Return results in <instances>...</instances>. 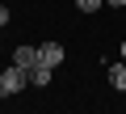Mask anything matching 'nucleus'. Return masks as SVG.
I'll return each instance as SVG.
<instances>
[{
	"instance_id": "obj_10",
	"label": "nucleus",
	"mask_w": 126,
	"mask_h": 114,
	"mask_svg": "<svg viewBox=\"0 0 126 114\" xmlns=\"http://www.w3.org/2000/svg\"><path fill=\"white\" fill-rule=\"evenodd\" d=\"M122 59H126V42H122Z\"/></svg>"
},
{
	"instance_id": "obj_8",
	"label": "nucleus",
	"mask_w": 126,
	"mask_h": 114,
	"mask_svg": "<svg viewBox=\"0 0 126 114\" xmlns=\"http://www.w3.org/2000/svg\"><path fill=\"white\" fill-rule=\"evenodd\" d=\"M105 4H113V9H122V4H126V0H105Z\"/></svg>"
},
{
	"instance_id": "obj_3",
	"label": "nucleus",
	"mask_w": 126,
	"mask_h": 114,
	"mask_svg": "<svg viewBox=\"0 0 126 114\" xmlns=\"http://www.w3.org/2000/svg\"><path fill=\"white\" fill-rule=\"evenodd\" d=\"M50 72H55V68H50V64H42V59H38V64H34V68H30V85H38V89H46V85H50Z\"/></svg>"
},
{
	"instance_id": "obj_4",
	"label": "nucleus",
	"mask_w": 126,
	"mask_h": 114,
	"mask_svg": "<svg viewBox=\"0 0 126 114\" xmlns=\"http://www.w3.org/2000/svg\"><path fill=\"white\" fill-rule=\"evenodd\" d=\"M13 64L34 68V64H38V46H17V51H13Z\"/></svg>"
},
{
	"instance_id": "obj_5",
	"label": "nucleus",
	"mask_w": 126,
	"mask_h": 114,
	"mask_svg": "<svg viewBox=\"0 0 126 114\" xmlns=\"http://www.w3.org/2000/svg\"><path fill=\"white\" fill-rule=\"evenodd\" d=\"M109 85H113V89H118V93H126V59H122V64H113V68H109Z\"/></svg>"
},
{
	"instance_id": "obj_9",
	"label": "nucleus",
	"mask_w": 126,
	"mask_h": 114,
	"mask_svg": "<svg viewBox=\"0 0 126 114\" xmlns=\"http://www.w3.org/2000/svg\"><path fill=\"white\" fill-rule=\"evenodd\" d=\"M0 97H4V72H0Z\"/></svg>"
},
{
	"instance_id": "obj_6",
	"label": "nucleus",
	"mask_w": 126,
	"mask_h": 114,
	"mask_svg": "<svg viewBox=\"0 0 126 114\" xmlns=\"http://www.w3.org/2000/svg\"><path fill=\"white\" fill-rule=\"evenodd\" d=\"M101 4H105V0H76V9H80V13H97Z\"/></svg>"
},
{
	"instance_id": "obj_1",
	"label": "nucleus",
	"mask_w": 126,
	"mask_h": 114,
	"mask_svg": "<svg viewBox=\"0 0 126 114\" xmlns=\"http://www.w3.org/2000/svg\"><path fill=\"white\" fill-rule=\"evenodd\" d=\"M25 85H30V68H21V64L4 68V97H17Z\"/></svg>"
},
{
	"instance_id": "obj_2",
	"label": "nucleus",
	"mask_w": 126,
	"mask_h": 114,
	"mask_svg": "<svg viewBox=\"0 0 126 114\" xmlns=\"http://www.w3.org/2000/svg\"><path fill=\"white\" fill-rule=\"evenodd\" d=\"M63 55H67V51H63V42H42V46H38V59H42V64H50V68H59V64H63Z\"/></svg>"
},
{
	"instance_id": "obj_7",
	"label": "nucleus",
	"mask_w": 126,
	"mask_h": 114,
	"mask_svg": "<svg viewBox=\"0 0 126 114\" xmlns=\"http://www.w3.org/2000/svg\"><path fill=\"white\" fill-rule=\"evenodd\" d=\"M9 17H13V13H9V4H4V0H0V30L9 25Z\"/></svg>"
}]
</instances>
